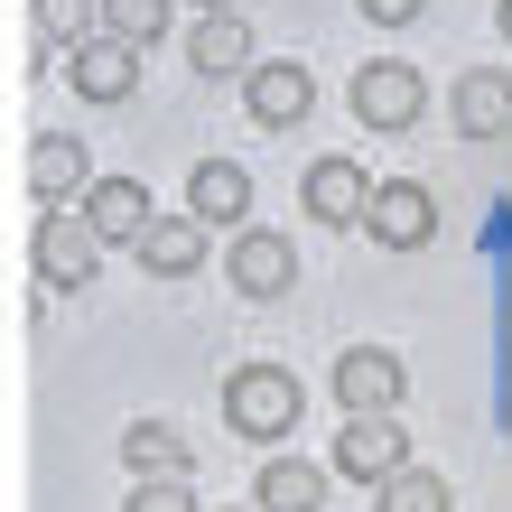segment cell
<instances>
[{
    "label": "cell",
    "instance_id": "cell-2",
    "mask_svg": "<svg viewBox=\"0 0 512 512\" xmlns=\"http://www.w3.org/2000/svg\"><path fill=\"white\" fill-rule=\"evenodd\" d=\"M224 280L243 289L252 308H261V298H289V289H298V243H289V233H261V224H233Z\"/></svg>",
    "mask_w": 512,
    "mask_h": 512
},
{
    "label": "cell",
    "instance_id": "cell-22",
    "mask_svg": "<svg viewBox=\"0 0 512 512\" xmlns=\"http://www.w3.org/2000/svg\"><path fill=\"white\" fill-rule=\"evenodd\" d=\"M131 512H196V494H187V475H168V485H140Z\"/></svg>",
    "mask_w": 512,
    "mask_h": 512
},
{
    "label": "cell",
    "instance_id": "cell-8",
    "mask_svg": "<svg viewBox=\"0 0 512 512\" xmlns=\"http://www.w3.org/2000/svg\"><path fill=\"white\" fill-rule=\"evenodd\" d=\"M75 205H84V224H94V243H103V252H112V243H140V233H149V187H140V177H94Z\"/></svg>",
    "mask_w": 512,
    "mask_h": 512
},
{
    "label": "cell",
    "instance_id": "cell-19",
    "mask_svg": "<svg viewBox=\"0 0 512 512\" xmlns=\"http://www.w3.org/2000/svg\"><path fill=\"white\" fill-rule=\"evenodd\" d=\"M94 28H103V38H122V47H159L168 38V0H94Z\"/></svg>",
    "mask_w": 512,
    "mask_h": 512
},
{
    "label": "cell",
    "instance_id": "cell-18",
    "mask_svg": "<svg viewBox=\"0 0 512 512\" xmlns=\"http://www.w3.org/2000/svg\"><path fill=\"white\" fill-rule=\"evenodd\" d=\"M261 512H317L326 503V466H308V457H261V494H252Z\"/></svg>",
    "mask_w": 512,
    "mask_h": 512
},
{
    "label": "cell",
    "instance_id": "cell-7",
    "mask_svg": "<svg viewBox=\"0 0 512 512\" xmlns=\"http://www.w3.org/2000/svg\"><path fill=\"white\" fill-rule=\"evenodd\" d=\"M336 466L354 475V485H382L391 466H410L401 419H391V410H354V419H345V438H336Z\"/></svg>",
    "mask_w": 512,
    "mask_h": 512
},
{
    "label": "cell",
    "instance_id": "cell-23",
    "mask_svg": "<svg viewBox=\"0 0 512 512\" xmlns=\"http://www.w3.org/2000/svg\"><path fill=\"white\" fill-rule=\"evenodd\" d=\"M354 10H364L373 28H410L419 10H429V0H354Z\"/></svg>",
    "mask_w": 512,
    "mask_h": 512
},
{
    "label": "cell",
    "instance_id": "cell-13",
    "mask_svg": "<svg viewBox=\"0 0 512 512\" xmlns=\"http://www.w3.org/2000/svg\"><path fill=\"white\" fill-rule=\"evenodd\" d=\"M364 196H373V168L364 159H317L308 168V215L317 224H364Z\"/></svg>",
    "mask_w": 512,
    "mask_h": 512
},
{
    "label": "cell",
    "instance_id": "cell-3",
    "mask_svg": "<svg viewBox=\"0 0 512 512\" xmlns=\"http://www.w3.org/2000/svg\"><path fill=\"white\" fill-rule=\"evenodd\" d=\"M364 233H373L382 252H419L438 233V196L419 187V177H382V187L364 196Z\"/></svg>",
    "mask_w": 512,
    "mask_h": 512
},
{
    "label": "cell",
    "instance_id": "cell-10",
    "mask_svg": "<svg viewBox=\"0 0 512 512\" xmlns=\"http://www.w3.org/2000/svg\"><path fill=\"white\" fill-rule=\"evenodd\" d=\"M243 103L261 131H289V122H308L317 84H308V66H243Z\"/></svg>",
    "mask_w": 512,
    "mask_h": 512
},
{
    "label": "cell",
    "instance_id": "cell-21",
    "mask_svg": "<svg viewBox=\"0 0 512 512\" xmlns=\"http://www.w3.org/2000/svg\"><path fill=\"white\" fill-rule=\"evenodd\" d=\"M382 512H457V494H447V475H429V466H391L382 475Z\"/></svg>",
    "mask_w": 512,
    "mask_h": 512
},
{
    "label": "cell",
    "instance_id": "cell-12",
    "mask_svg": "<svg viewBox=\"0 0 512 512\" xmlns=\"http://www.w3.org/2000/svg\"><path fill=\"white\" fill-rule=\"evenodd\" d=\"M131 252H140L149 280H187V270H205V224L196 215H149V233Z\"/></svg>",
    "mask_w": 512,
    "mask_h": 512
},
{
    "label": "cell",
    "instance_id": "cell-5",
    "mask_svg": "<svg viewBox=\"0 0 512 512\" xmlns=\"http://www.w3.org/2000/svg\"><path fill=\"white\" fill-rule=\"evenodd\" d=\"M84 187H94V149H84L75 131H38L28 140V196L38 205H75Z\"/></svg>",
    "mask_w": 512,
    "mask_h": 512
},
{
    "label": "cell",
    "instance_id": "cell-6",
    "mask_svg": "<svg viewBox=\"0 0 512 512\" xmlns=\"http://www.w3.org/2000/svg\"><path fill=\"white\" fill-rule=\"evenodd\" d=\"M419 112H429V84H419L410 66H364L354 75V122L364 131H410Z\"/></svg>",
    "mask_w": 512,
    "mask_h": 512
},
{
    "label": "cell",
    "instance_id": "cell-15",
    "mask_svg": "<svg viewBox=\"0 0 512 512\" xmlns=\"http://www.w3.org/2000/svg\"><path fill=\"white\" fill-rule=\"evenodd\" d=\"M336 401H345V410H391V401H401V354L354 345L345 364H336Z\"/></svg>",
    "mask_w": 512,
    "mask_h": 512
},
{
    "label": "cell",
    "instance_id": "cell-11",
    "mask_svg": "<svg viewBox=\"0 0 512 512\" xmlns=\"http://www.w3.org/2000/svg\"><path fill=\"white\" fill-rule=\"evenodd\" d=\"M131 84H140V47H122V38H84L75 47V94L84 103H131Z\"/></svg>",
    "mask_w": 512,
    "mask_h": 512
},
{
    "label": "cell",
    "instance_id": "cell-9",
    "mask_svg": "<svg viewBox=\"0 0 512 512\" xmlns=\"http://www.w3.org/2000/svg\"><path fill=\"white\" fill-rule=\"evenodd\" d=\"M187 215H196L205 233H215V224L233 233V224L252 215V168H243V159H205V168L187 177Z\"/></svg>",
    "mask_w": 512,
    "mask_h": 512
},
{
    "label": "cell",
    "instance_id": "cell-1",
    "mask_svg": "<svg viewBox=\"0 0 512 512\" xmlns=\"http://www.w3.org/2000/svg\"><path fill=\"white\" fill-rule=\"evenodd\" d=\"M224 419H233V429H243V438H289L298 429V373H280V364H243V373H233L224 382Z\"/></svg>",
    "mask_w": 512,
    "mask_h": 512
},
{
    "label": "cell",
    "instance_id": "cell-16",
    "mask_svg": "<svg viewBox=\"0 0 512 512\" xmlns=\"http://www.w3.org/2000/svg\"><path fill=\"white\" fill-rule=\"evenodd\" d=\"M457 131L466 140H503L512 131V75H494V66L457 75Z\"/></svg>",
    "mask_w": 512,
    "mask_h": 512
},
{
    "label": "cell",
    "instance_id": "cell-25",
    "mask_svg": "<svg viewBox=\"0 0 512 512\" xmlns=\"http://www.w3.org/2000/svg\"><path fill=\"white\" fill-rule=\"evenodd\" d=\"M196 10H233V0H196Z\"/></svg>",
    "mask_w": 512,
    "mask_h": 512
},
{
    "label": "cell",
    "instance_id": "cell-4",
    "mask_svg": "<svg viewBox=\"0 0 512 512\" xmlns=\"http://www.w3.org/2000/svg\"><path fill=\"white\" fill-rule=\"evenodd\" d=\"M103 270V243H94V224H84V205H47L38 215V280L47 289H84Z\"/></svg>",
    "mask_w": 512,
    "mask_h": 512
},
{
    "label": "cell",
    "instance_id": "cell-14",
    "mask_svg": "<svg viewBox=\"0 0 512 512\" xmlns=\"http://www.w3.org/2000/svg\"><path fill=\"white\" fill-rule=\"evenodd\" d=\"M187 66H196V75H243V66H252L243 10H205V19L187 28Z\"/></svg>",
    "mask_w": 512,
    "mask_h": 512
},
{
    "label": "cell",
    "instance_id": "cell-24",
    "mask_svg": "<svg viewBox=\"0 0 512 512\" xmlns=\"http://www.w3.org/2000/svg\"><path fill=\"white\" fill-rule=\"evenodd\" d=\"M494 19H503V38H512V0H503V10H494Z\"/></svg>",
    "mask_w": 512,
    "mask_h": 512
},
{
    "label": "cell",
    "instance_id": "cell-17",
    "mask_svg": "<svg viewBox=\"0 0 512 512\" xmlns=\"http://www.w3.org/2000/svg\"><path fill=\"white\" fill-rule=\"evenodd\" d=\"M122 466L140 475V485H168V475H187L196 457H187V438H177L168 419H131L122 429Z\"/></svg>",
    "mask_w": 512,
    "mask_h": 512
},
{
    "label": "cell",
    "instance_id": "cell-20",
    "mask_svg": "<svg viewBox=\"0 0 512 512\" xmlns=\"http://www.w3.org/2000/svg\"><path fill=\"white\" fill-rule=\"evenodd\" d=\"M28 19H38L47 56H75L84 38H94V0H28Z\"/></svg>",
    "mask_w": 512,
    "mask_h": 512
}]
</instances>
